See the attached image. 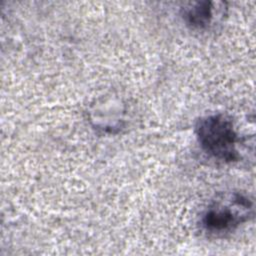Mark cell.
<instances>
[{
    "label": "cell",
    "mask_w": 256,
    "mask_h": 256,
    "mask_svg": "<svg viewBox=\"0 0 256 256\" xmlns=\"http://www.w3.org/2000/svg\"><path fill=\"white\" fill-rule=\"evenodd\" d=\"M253 215V202L241 192H224L216 196L201 217L204 231L216 237L233 232Z\"/></svg>",
    "instance_id": "1"
},
{
    "label": "cell",
    "mask_w": 256,
    "mask_h": 256,
    "mask_svg": "<svg viewBox=\"0 0 256 256\" xmlns=\"http://www.w3.org/2000/svg\"><path fill=\"white\" fill-rule=\"evenodd\" d=\"M195 133L200 147L211 157L224 162L239 158V138L229 117L223 114L201 117L196 123Z\"/></svg>",
    "instance_id": "2"
},
{
    "label": "cell",
    "mask_w": 256,
    "mask_h": 256,
    "mask_svg": "<svg viewBox=\"0 0 256 256\" xmlns=\"http://www.w3.org/2000/svg\"><path fill=\"white\" fill-rule=\"evenodd\" d=\"M212 1H197L189 3L182 9V17L188 27L197 31H204L214 25L216 16L222 13V7L216 8Z\"/></svg>",
    "instance_id": "3"
}]
</instances>
